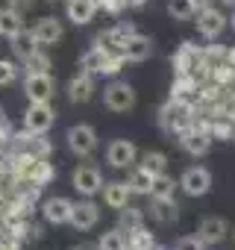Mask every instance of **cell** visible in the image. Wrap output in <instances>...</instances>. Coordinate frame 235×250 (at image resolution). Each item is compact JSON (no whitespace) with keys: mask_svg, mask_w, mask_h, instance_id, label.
<instances>
[{"mask_svg":"<svg viewBox=\"0 0 235 250\" xmlns=\"http://www.w3.org/2000/svg\"><path fill=\"white\" fill-rule=\"evenodd\" d=\"M194 118H197V106H191L188 97H171L159 109V124L168 133H182L185 127H191Z\"/></svg>","mask_w":235,"mask_h":250,"instance_id":"1","label":"cell"},{"mask_svg":"<svg viewBox=\"0 0 235 250\" xmlns=\"http://www.w3.org/2000/svg\"><path fill=\"white\" fill-rule=\"evenodd\" d=\"M179 136V147L188 153V156H194V159H200V156H206L209 150H212V133H209V121H200V118H194L191 121V127H185L182 133H176Z\"/></svg>","mask_w":235,"mask_h":250,"instance_id":"2","label":"cell"},{"mask_svg":"<svg viewBox=\"0 0 235 250\" xmlns=\"http://www.w3.org/2000/svg\"><path fill=\"white\" fill-rule=\"evenodd\" d=\"M124 68V59H121V53H112V50H106V47H91L85 56H82V71H88L91 77L94 74H103V77H112V74H118Z\"/></svg>","mask_w":235,"mask_h":250,"instance_id":"3","label":"cell"},{"mask_svg":"<svg viewBox=\"0 0 235 250\" xmlns=\"http://www.w3.org/2000/svg\"><path fill=\"white\" fill-rule=\"evenodd\" d=\"M103 106L109 112H130L136 106V88L124 80H115L103 88Z\"/></svg>","mask_w":235,"mask_h":250,"instance_id":"4","label":"cell"},{"mask_svg":"<svg viewBox=\"0 0 235 250\" xmlns=\"http://www.w3.org/2000/svg\"><path fill=\"white\" fill-rule=\"evenodd\" d=\"M24 94L30 97V103H50V97L56 94V80L50 77V71H30L24 80Z\"/></svg>","mask_w":235,"mask_h":250,"instance_id":"5","label":"cell"},{"mask_svg":"<svg viewBox=\"0 0 235 250\" xmlns=\"http://www.w3.org/2000/svg\"><path fill=\"white\" fill-rule=\"evenodd\" d=\"M176 183L185 191V197H203V194L212 191V171L203 168V165H191V168L182 171V177Z\"/></svg>","mask_w":235,"mask_h":250,"instance_id":"6","label":"cell"},{"mask_svg":"<svg viewBox=\"0 0 235 250\" xmlns=\"http://www.w3.org/2000/svg\"><path fill=\"white\" fill-rule=\"evenodd\" d=\"M56 121V112L50 109V103H30L24 112V130L27 136H44Z\"/></svg>","mask_w":235,"mask_h":250,"instance_id":"7","label":"cell"},{"mask_svg":"<svg viewBox=\"0 0 235 250\" xmlns=\"http://www.w3.org/2000/svg\"><path fill=\"white\" fill-rule=\"evenodd\" d=\"M194 24H197V33L206 39V42H215L223 30H226V15L220 12V9H215V6H203V9H197L194 12Z\"/></svg>","mask_w":235,"mask_h":250,"instance_id":"8","label":"cell"},{"mask_svg":"<svg viewBox=\"0 0 235 250\" xmlns=\"http://www.w3.org/2000/svg\"><path fill=\"white\" fill-rule=\"evenodd\" d=\"M65 139H68V150L74 156H91L94 147H97V133H94V127H88V124H74Z\"/></svg>","mask_w":235,"mask_h":250,"instance_id":"9","label":"cell"},{"mask_svg":"<svg viewBox=\"0 0 235 250\" xmlns=\"http://www.w3.org/2000/svg\"><path fill=\"white\" fill-rule=\"evenodd\" d=\"M194 235H197L206 247H215V244H220V241L229 235V221L220 218V215H206V218H200Z\"/></svg>","mask_w":235,"mask_h":250,"instance_id":"10","label":"cell"},{"mask_svg":"<svg viewBox=\"0 0 235 250\" xmlns=\"http://www.w3.org/2000/svg\"><path fill=\"white\" fill-rule=\"evenodd\" d=\"M118 53H121L124 62H147L153 56V39L136 33V36H130V39H124L118 44Z\"/></svg>","mask_w":235,"mask_h":250,"instance_id":"11","label":"cell"},{"mask_svg":"<svg viewBox=\"0 0 235 250\" xmlns=\"http://www.w3.org/2000/svg\"><path fill=\"white\" fill-rule=\"evenodd\" d=\"M71 183H74L77 194H82V197H94V194L103 188V183H106V180H103L100 168H94V165H79V168L74 171Z\"/></svg>","mask_w":235,"mask_h":250,"instance_id":"12","label":"cell"},{"mask_svg":"<svg viewBox=\"0 0 235 250\" xmlns=\"http://www.w3.org/2000/svg\"><path fill=\"white\" fill-rule=\"evenodd\" d=\"M97 221H100V209H97V203H94L91 197H82V200L71 203V218H68V224H71L74 229L85 232V229H91Z\"/></svg>","mask_w":235,"mask_h":250,"instance_id":"13","label":"cell"},{"mask_svg":"<svg viewBox=\"0 0 235 250\" xmlns=\"http://www.w3.org/2000/svg\"><path fill=\"white\" fill-rule=\"evenodd\" d=\"M136 156H138V150H136V145L127 142V139H115V142L106 147V162H109L112 168H130V165L136 162Z\"/></svg>","mask_w":235,"mask_h":250,"instance_id":"14","label":"cell"},{"mask_svg":"<svg viewBox=\"0 0 235 250\" xmlns=\"http://www.w3.org/2000/svg\"><path fill=\"white\" fill-rule=\"evenodd\" d=\"M103 200H106V206L109 209H118L121 212L127 203H130V197H133V191H130V186L124 183V180H112V183H103Z\"/></svg>","mask_w":235,"mask_h":250,"instance_id":"15","label":"cell"},{"mask_svg":"<svg viewBox=\"0 0 235 250\" xmlns=\"http://www.w3.org/2000/svg\"><path fill=\"white\" fill-rule=\"evenodd\" d=\"M62 21L59 18H53V15H47V18H39L36 21V27H33V36H36V42L39 44H59V39H62Z\"/></svg>","mask_w":235,"mask_h":250,"instance_id":"16","label":"cell"},{"mask_svg":"<svg viewBox=\"0 0 235 250\" xmlns=\"http://www.w3.org/2000/svg\"><path fill=\"white\" fill-rule=\"evenodd\" d=\"M200 62V47H194L191 42H182L179 50L174 53V74H194Z\"/></svg>","mask_w":235,"mask_h":250,"instance_id":"17","label":"cell"},{"mask_svg":"<svg viewBox=\"0 0 235 250\" xmlns=\"http://www.w3.org/2000/svg\"><path fill=\"white\" fill-rule=\"evenodd\" d=\"M91 94H94V77L88 71H79L68 85V100L71 103H88Z\"/></svg>","mask_w":235,"mask_h":250,"instance_id":"18","label":"cell"},{"mask_svg":"<svg viewBox=\"0 0 235 250\" xmlns=\"http://www.w3.org/2000/svg\"><path fill=\"white\" fill-rule=\"evenodd\" d=\"M71 203L74 200H68V197H47L44 200V206H41V212H44V221L47 224H68V218H71Z\"/></svg>","mask_w":235,"mask_h":250,"instance_id":"19","label":"cell"},{"mask_svg":"<svg viewBox=\"0 0 235 250\" xmlns=\"http://www.w3.org/2000/svg\"><path fill=\"white\" fill-rule=\"evenodd\" d=\"M68 21L71 24H77V27H82V24H88L91 18H94V12H97V0H68Z\"/></svg>","mask_w":235,"mask_h":250,"instance_id":"20","label":"cell"},{"mask_svg":"<svg viewBox=\"0 0 235 250\" xmlns=\"http://www.w3.org/2000/svg\"><path fill=\"white\" fill-rule=\"evenodd\" d=\"M150 218H153L156 224H162V227L176 224V221H179L176 200H174V197H171V200H153V203H150Z\"/></svg>","mask_w":235,"mask_h":250,"instance_id":"21","label":"cell"},{"mask_svg":"<svg viewBox=\"0 0 235 250\" xmlns=\"http://www.w3.org/2000/svg\"><path fill=\"white\" fill-rule=\"evenodd\" d=\"M9 42H12V50H15V56H18L21 62H27L30 56H36V53H39V47H41V44L36 42L33 30H21V33H18V36H12Z\"/></svg>","mask_w":235,"mask_h":250,"instance_id":"22","label":"cell"},{"mask_svg":"<svg viewBox=\"0 0 235 250\" xmlns=\"http://www.w3.org/2000/svg\"><path fill=\"white\" fill-rule=\"evenodd\" d=\"M153 180H156V177L138 165L136 171H130V177H127L124 183L130 186V191H133V194H144V197H150V191H153Z\"/></svg>","mask_w":235,"mask_h":250,"instance_id":"23","label":"cell"},{"mask_svg":"<svg viewBox=\"0 0 235 250\" xmlns=\"http://www.w3.org/2000/svg\"><path fill=\"white\" fill-rule=\"evenodd\" d=\"M197 88H200L197 74H176V80L171 85V97H191Z\"/></svg>","mask_w":235,"mask_h":250,"instance_id":"24","label":"cell"},{"mask_svg":"<svg viewBox=\"0 0 235 250\" xmlns=\"http://www.w3.org/2000/svg\"><path fill=\"white\" fill-rule=\"evenodd\" d=\"M24 30V24H21V15L15 12V9H0V36L3 39H12V36H18Z\"/></svg>","mask_w":235,"mask_h":250,"instance_id":"25","label":"cell"},{"mask_svg":"<svg viewBox=\"0 0 235 250\" xmlns=\"http://www.w3.org/2000/svg\"><path fill=\"white\" fill-rule=\"evenodd\" d=\"M141 168L150 171L153 177H162V174H168V156L159 153V150H147V153L141 156Z\"/></svg>","mask_w":235,"mask_h":250,"instance_id":"26","label":"cell"},{"mask_svg":"<svg viewBox=\"0 0 235 250\" xmlns=\"http://www.w3.org/2000/svg\"><path fill=\"white\" fill-rule=\"evenodd\" d=\"M176 188H179V183L171 180L168 174H162V177L153 180V191H150V197H153V200H171V197L176 194Z\"/></svg>","mask_w":235,"mask_h":250,"instance_id":"27","label":"cell"},{"mask_svg":"<svg viewBox=\"0 0 235 250\" xmlns=\"http://www.w3.org/2000/svg\"><path fill=\"white\" fill-rule=\"evenodd\" d=\"M144 227V212L141 209H130V203L121 209V221H118V229H124V232H133Z\"/></svg>","mask_w":235,"mask_h":250,"instance_id":"28","label":"cell"},{"mask_svg":"<svg viewBox=\"0 0 235 250\" xmlns=\"http://www.w3.org/2000/svg\"><path fill=\"white\" fill-rule=\"evenodd\" d=\"M97 250H127V232L124 229H109L100 235Z\"/></svg>","mask_w":235,"mask_h":250,"instance_id":"29","label":"cell"},{"mask_svg":"<svg viewBox=\"0 0 235 250\" xmlns=\"http://www.w3.org/2000/svg\"><path fill=\"white\" fill-rule=\"evenodd\" d=\"M197 6H194V0H168V15L174 21H188L194 18Z\"/></svg>","mask_w":235,"mask_h":250,"instance_id":"30","label":"cell"},{"mask_svg":"<svg viewBox=\"0 0 235 250\" xmlns=\"http://www.w3.org/2000/svg\"><path fill=\"white\" fill-rule=\"evenodd\" d=\"M209 133H212V139L232 142V136H235V127H232V121H229V118H215V121H209Z\"/></svg>","mask_w":235,"mask_h":250,"instance_id":"31","label":"cell"},{"mask_svg":"<svg viewBox=\"0 0 235 250\" xmlns=\"http://www.w3.org/2000/svg\"><path fill=\"white\" fill-rule=\"evenodd\" d=\"M153 241H156V238H153V232H150L147 227H138V229L127 232V244H130V247H136V250H147Z\"/></svg>","mask_w":235,"mask_h":250,"instance_id":"32","label":"cell"},{"mask_svg":"<svg viewBox=\"0 0 235 250\" xmlns=\"http://www.w3.org/2000/svg\"><path fill=\"white\" fill-rule=\"evenodd\" d=\"M18 80V65L9 59H0V85H12Z\"/></svg>","mask_w":235,"mask_h":250,"instance_id":"33","label":"cell"},{"mask_svg":"<svg viewBox=\"0 0 235 250\" xmlns=\"http://www.w3.org/2000/svg\"><path fill=\"white\" fill-rule=\"evenodd\" d=\"M171 250H206V244H203L197 235H179Z\"/></svg>","mask_w":235,"mask_h":250,"instance_id":"34","label":"cell"},{"mask_svg":"<svg viewBox=\"0 0 235 250\" xmlns=\"http://www.w3.org/2000/svg\"><path fill=\"white\" fill-rule=\"evenodd\" d=\"M106 9L109 15H118V12H121V9H127V3H124V0H97V9Z\"/></svg>","mask_w":235,"mask_h":250,"instance_id":"35","label":"cell"},{"mask_svg":"<svg viewBox=\"0 0 235 250\" xmlns=\"http://www.w3.org/2000/svg\"><path fill=\"white\" fill-rule=\"evenodd\" d=\"M27 62L33 65V71H47V68H50V62H47V59H41V53H36V56H30Z\"/></svg>","mask_w":235,"mask_h":250,"instance_id":"36","label":"cell"},{"mask_svg":"<svg viewBox=\"0 0 235 250\" xmlns=\"http://www.w3.org/2000/svg\"><path fill=\"white\" fill-rule=\"evenodd\" d=\"M223 62L235 68V47H226V53H223Z\"/></svg>","mask_w":235,"mask_h":250,"instance_id":"37","label":"cell"},{"mask_svg":"<svg viewBox=\"0 0 235 250\" xmlns=\"http://www.w3.org/2000/svg\"><path fill=\"white\" fill-rule=\"evenodd\" d=\"M74 250H97V244H88V241H82V244H77Z\"/></svg>","mask_w":235,"mask_h":250,"instance_id":"38","label":"cell"},{"mask_svg":"<svg viewBox=\"0 0 235 250\" xmlns=\"http://www.w3.org/2000/svg\"><path fill=\"white\" fill-rule=\"evenodd\" d=\"M194 6H197V9H203V6H212V0H194Z\"/></svg>","mask_w":235,"mask_h":250,"instance_id":"39","label":"cell"},{"mask_svg":"<svg viewBox=\"0 0 235 250\" xmlns=\"http://www.w3.org/2000/svg\"><path fill=\"white\" fill-rule=\"evenodd\" d=\"M147 250H171V247H165V244H159V241H153V244H150Z\"/></svg>","mask_w":235,"mask_h":250,"instance_id":"40","label":"cell"},{"mask_svg":"<svg viewBox=\"0 0 235 250\" xmlns=\"http://www.w3.org/2000/svg\"><path fill=\"white\" fill-rule=\"evenodd\" d=\"M223 6H229V9H235V0H220Z\"/></svg>","mask_w":235,"mask_h":250,"instance_id":"41","label":"cell"},{"mask_svg":"<svg viewBox=\"0 0 235 250\" xmlns=\"http://www.w3.org/2000/svg\"><path fill=\"white\" fill-rule=\"evenodd\" d=\"M232 30H235V12H232Z\"/></svg>","mask_w":235,"mask_h":250,"instance_id":"42","label":"cell"},{"mask_svg":"<svg viewBox=\"0 0 235 250\" xmlns=\"http://www.w3.org/2000/svg\"><path fill=\"white\" fill-rule=\"evenodd\" d=\"M127 250H136V247H130V244H127Z\"/></svg>","mask_w":235,"mask_h":250,"instance_id":"43","label":"cell"},{"mask_svg":"<svg viewBox=\"0 0 235 250\" xmlns=\"http://www.w3.org/2000/svg\"><path fill=\"white\" fill-rule=\"evenodd\" d=\"M232 145H235V136H232Z\"/></svg>","mask_w":235,"mask_h":250,"instance_id":"44","label":"cell"},{"mask_svg":"<svg viewBox=\"0 0 235 250\" xmlns=\"http://www.w3.org/2000/svg\"><path fill=\"white\" fill-rule=\"evenodd\" d=\"M232 238H235V229H232Z\"/></svg>","mask_w":235,"mask_h":250,"instance_id":"45","label":"cell"}]
</instances>
